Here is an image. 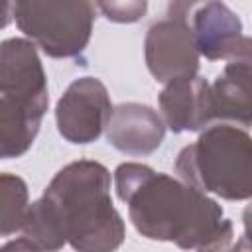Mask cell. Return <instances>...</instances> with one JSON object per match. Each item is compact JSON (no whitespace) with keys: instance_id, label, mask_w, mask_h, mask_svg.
I'll list each match as a JSON object with an SVG mask.
<instances>
[{"instance_id":"7a4b0ae2","label":"cell","mask_w":252,"mask_h":252,"mask_svg":"<svg viewBox=\"0 0 252 252\" xmlns=\"http://www.w3.org/2000/svg\"><path fill=\"white\" fill-rule=\"evenodd\" d=\"M114 189L142 236L173 242L185 250L230 248L232 222L220 205L181 177L126 161L114 169Z\"/></svg>"},{"instance_id":"6da1fadb","label":"cell","mask_w":252,"mask_h":252,"mask_svg":"<svg viewBox=\"0 0 252 252\" xmlns=\"http://www.w3.org/2000/svg\"><path fill=\"white\" fill-rule=\"evenodd\" d=\"M124 236L108 169L93 159H77L53 175L30 205L20 236L2 250H59L69 244L79 252H110L122 246Z\"/></svg>"},{"instance_id":"9c48e42d","label":"cell","mask_w":252,"mask_h":252,"mask_svg":"<svg viewBox=\"0 0 252 252\" xmlns=\"http://www.w3.org/2000/svg\"><path fill=\"white\" fill-rule=\"evenodd\" d=\"M165 122L158 110L140 102H122L112 108L106 140L126 156H148L165 138Z\"/></svg>"},{"instance_id":"5b68a950","label":"cell","mask_w":252,"mask_h":252,"mask_svg":"<svg viewBox=\"0 0 252 252\" xmlns=\"http://www.w3.org/2000/svg\"><path fill=\"white\" fill-rule=\"evenodd\" d=\"M94 16L91 0H4V24L14 18L18 30L55 59L85 51Z\"/></svg>"},{"instance_id":"5bb4252c","label":"cell","mask_w":252,"mask_h":252,"mask_svg":"<svg viewBox=\"0 0 252 252\" xmlns=\"http://www.w3.org/2000/svg\"><path fill=\"white\" fill-rule=\"evenodd\" d=\"M242 224H244V234H242V240L238 244H234V248H248V250H252V203L242 213Z\"/></svg>"},{"instance_id":"ba28073f","label":"cell","mask_w":252,"mask_h":252,"mask_svg":"<svg viewBox=\"0 0 252 252\" xmlns=\"http://www.w3.org/2000/svg\"><path fill=\"white\" fill-rule=\"evenodd\" d=\"M148 71L159 83L193 77L199 71V49L185 26L171 18L154 22L144 39Z\"/></svg>"},{"instance_id":"4fadbf2b","label":"cell","mask_w":252,"mask_h":252,"mask_svg":"<svg viewBox=\"0 0 252 252\" xmlns=\"http://www.w3.org/2000/svg\"><path fill=\"white\" fill-rule=\"evenodd\" d=\"M100 14L116 24H134L148 12V0H94Z\"/></svg>"},{"instance_id":"52a82bcc","label":"cell","mask_w":252,"mask_h":252,"mask_svg":"<svg viewBox=\"0 0 252 252\" xmlns=\"http://www.w3.org/2000/svg\"><path fill=\"white\" fill-rule=\"evenodd\" d=\"M112 108L108 89L100 79L79 77L57 100V130L71 144H91L106 130Z\"/></svg>"},{"instance_id":"30bf717a","label":"cell","mask_w":252,"mask_h":252,"mask_svg":"<svg viewBox=\"0 0 252 252\" xmlns=\"http://www.w3.org/2000/svg\"><path fill=\"white\" fill-rule=\"evenodd\" d=\"M209 120L252 126V61H228L222 73L209 83Z\"/></svg>"},{"instance_id":"8992f818","label":"cell","mask_w":252,"mask_h":252,"mask_svg":"<svg viewBox=\"0 0 252 252\" xmlns=\"http://www.w3.org/2000/svg\"><path fill=\"white\" fill-rule=\"evenodd\" d=\"M167 18L189 30L205 59L252 61V35L222 0H169Z\"/></svg>"},{"instance_id":"8fae6325","label":"cell","mask_w":252,"mask_h":252,"mask_svg":"<svg viewBox=\"0 0 252 252\" xmlns=\"http://www.w3.org/2000/svg\"><path fill=\"white\" fill-rule=\"evenodd\" d=\"M209 81L193 75L165 83L159 93V114L173 132H197L211 126L207 108Z\"/></svg>"},{"instance_id":"3957f363","label":"cell","mask_w":252,"mask_h":252,"mask_svg":"<svg viewBox=\"0 0 252 252\" xmlns=\"http://www.w3.org/2000/svg\"><path fill=\"white\" fill-rule=\"evenodd\" d=\"M28 37H8L0 49V156H24L41 126L49 94L47 79Z\"/></svg>"},{"instance_id":"7c38bea8","label":"cell","mask_w":252,"mask_h":252,"mask_svg":"<svg viewBox=\"0 0 252 252\" xmlns=\"http://www.w3.org/2000/svg\"><path fill=\"white\" fill-rule=\"evenodd\" d=\"M28 185L22 177L12 173L0 175V234L8 238L14 232H20L28 211Z\"/></svg>"},{"instance_id":"277c9868","label":"cell","mask_w":252,"mask_h":252,"mask_svg":"<svg viewBox=\"0 0 252 252\" xmlns=\"http://www.w3.org/2000/svg\"><path fill=\"white\" fill-rule=\"evenodd\" d=\"M175 173L220 199H252V136L242 126L215 122L177 154Z\"/></svg>"}]
</instances>
